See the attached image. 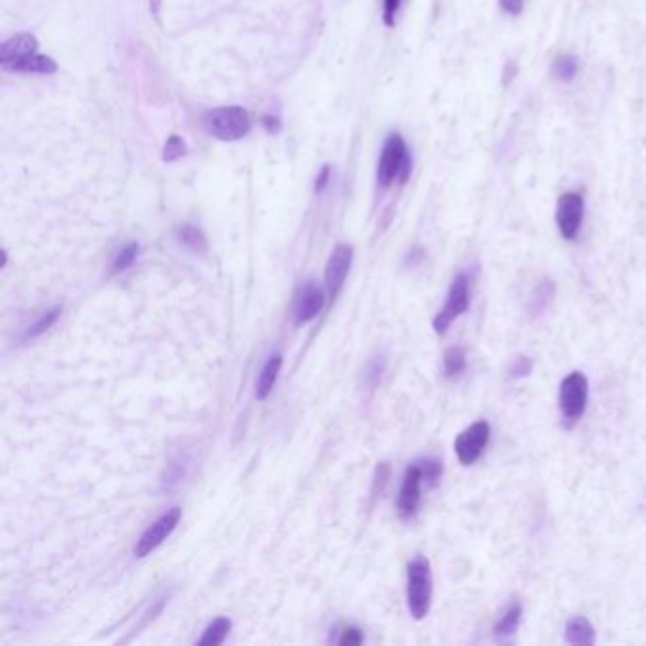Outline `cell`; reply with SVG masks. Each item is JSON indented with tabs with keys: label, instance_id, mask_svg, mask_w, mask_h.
I'll use <instances>...</instances> for the list:
<instances>
[{
	"label": "cell",
	"instance_id": "1",
	"mask_svg": "<svg viewBox=\"0 0 646 646\" xmlns=\"http://www.w3.org/2000/svg\"><path fill=\"white\" fill-rule=\"evenodd\" d=\"M412 175V156L402 135L393 133L387 137L381 150V158L377 165V182L383 188H389L395 180L404 184Z\"/></svg>",
	"mask_w": 646,
	"mask_h": 646
},
{
	"label": "cell",
	"instance_id": "2",
	"mask_svg": "<svg viewBox=\"0 0 646 646\" xmlns=\"http://www.w3.org/2000/svg\"><path fill=\"white\" fill-rule=\"evenodd\" d=\"M203 126L209 135H213L220 141L232 143L249 135L251 116L243 107L213 108L205 114Z\"/></svg>",
	"mask_w": 646,
	"mask_h": 646
},
{
	"label": "cell",
	"instance_id": "3",
	"mask_svg": "<svg viewBox=\"0 0 646 646\" xmlns=\"http://www.w3.org/2000/svg\"><path fill=\"white\" fill-rule=\"evenodd\" d=\"M432 603L431 563L425 556L413 557L408 565V607L415 620H423Z\"/></svg>",
	"mask_w": 646,
	"mask_h": 646
},
{
	"label": "cell",
	"instance_id": "4",
	"mask_svg": "<svg viewBox=\"0 0 646 646\" xmlns=\"http://www.w3.org/2000/svg\"><path fill=\"white\" fill-rule=\"evenodd\" d=\"M588 404V379L580 372H573L561 381L559 410L565 425L571 429L582 419Z\"/></svg>",
	"mask_w": 646,
	"mask_h": 646
},
{
	"label": "cell",
	"instance_id": "5",
	"mask_svg": "<svg viewBox=\"0 0 646 646\" xmlns=\"http://www.w3.org/2000/svg\"><path fill=\"white\" fill-rule=\"evenodd\" d=\"M470 283H472V279H470L468 271L459 273L453 279V283L449 287L448 300L432 321V328L436 334H440V336L446 334L449 326L467 311L470 306Z\"/></svg>",
	"mask_w": 646,
	"mask_h": 646
},
{
	"label": "cell",
	"instance_id": "6",
	"mask_svg": "<svg viewBox=\"0 0 646 646\" xmlns=\"http://www.w3.org/2000/svg\"><path fill=\"white\" fill-rule=\"evenodd\" d=\"M180 516H182V510L179 506H173L167 512H163L162 516L144 531L143 537L137 540V544L133 548L135 557L143 559V557L150 556L156 548H160L163 542L169 539L173 535V531L177 529Z\"/></svg>",
	"mask_w": 646,
	"mask_h": 646
},
{
	"label": "cell",
	"instance_id": "7",
	"mask_svg": "<svg viewBox=\"0 0 646 646\" xmlns=\"http://www.w3.org/2000/svg\"><path fill=\"white\" fill-rule=\"evenodd\" d=\"M489 436H491V429H489L487 421H476L468 427L467 431L461 432L455 438V455H457L459 463L465 467L474 465L482 457L484 449L487 448Z\"/></svg>",
	"mask_w": 646,
	"mask_h": 646
},
{
	"label": "cell",
	"instance_id": "8",
	"mask_svg": "<svg viewBox=\"0 0 646 646\" xmlns=\"http://www.w3.org/2000/svg\"><path fill=\"white\" fill-rule=\"evenodd\" d=\"M584 220V198L576 192H567L557 199L556 224L559 234L567 241H575Z\"/></svg>",
	"mask_w": 646,
	"mask_h": 646
},
{
	"label": "cell",
	"instance_id": "9",
	"mask_svg": "<svg viewBox=\"0 0 646 646\" xmlns=\"http://www.w3.org/2000/svg\"><path fill=\"white\" fill-rule=\"evenodd\" d=\"M353 254L355 252H353L351 245L341 243L328 258L326 271H324V281H326V288H328V294H330L332 300L340 294L341 287H343V283H345V279L349 275L351 264H353Z\"/></svg>",
	"mask_w": 646,
	"mask_h": 646
},
{
	"label": "cell",
	"instance_id": "10",
	"mask_svg": "<svg viewBox=\"0 0 646 646\" xmlns=\"http://www.w3.org/2000/svg\"><path fill=\"white\" fill-rule=\"evenodd\" d=\"M423 472L417 463H413L404 474V482L398 495V514L402 520H410L415 516L419 503H421V485H423Z\"/></svg>",
	"mask_w": 646,
	"mask_h": 646
},
{
	"label": "cell",
	"instance_id": "11",
	"mask_svg": "<svg viewBox=\"0 0 646 646\" xmlns=\"http://www.w3.org/2000/svg\"><path fill=\"white\" fill-rule=\"evenodd\" d=\"M324 292L317 285L307 283L306 287L302 288L298 300H296V307H294V321L296 324H306L313 321L324 307Z\"/></svg>",
	"mask_w": 646,
	"mask_h": 646
},
{
	"label": "cell",
	"instance_id": "12",
	"mask_svg": "<svg viewBox=\"0 0 646 646\" xmlns=\"http://www.w3.org/2000/svg\"><path fill=\"white\" fill-rule=\"evenodd\" d=\"M36 52H38L36 36L31 33H19V35L8 38L0 46V65H2V69H6L8 65H12L21 57H27V55L36 54Z\"/></svg>",
	"mask_w": 646,
	"mask_h": 646
},
{
	"label": "cell",
	"instance_id": "13",
	"mask_svg": "<svg viewBox=\"0 0 646 646\" xmlns=\"http://www.w3.org/2000/svg\"><path fill=\"white\" fill-rule=\"evenodd\" d=\"M4 71L10 72H31V74H54L57 72V63L48 55L31 54L27 57H21L8 65Z\"/></svg>",
	"mask_w": 646,
	"mask_h": 646
},
{
	"label": "cell",
	"instance_id": "14",
	"mask_svg": "<svg viewBox=\"0 0 646 646\" xmlns=\"http://www.w3.org/2000/svg\"><path fill=\"white\" fill-rule=\"evenodd\" d=\"M565 641L569 645L592 646L595 643V629L588 618L575 616L565 626Z\"/></svg>",
	"mask_w": 646,
	"mask_h": 646
},
{
	"label": "cell",
	"instance_id": "15",
	"mask_svg": "<svg viewBox=\"0 0 646 646\" xmlns=\"http://www.w3.org/2000/svg\"><path fill=\"white\" fill-rule=\"evenodd\" d=\"M281 368H283V357L279 353L271 355L268 362L264 364V368H262V372L258 376V381H256V398L258 400H266L271 395Z\"/></svg>",
	"mask_w": 646,
	"mask_h": 646
},
{
	"label": "cell",
	"instance_id": "16",
	"mask_svg": "<svg viewBox=\"0 0 646 646\" xmlns=\"http://www.w3.org/2000/svg\"><path fill=\"white\" fill-rule=\"evenodd\" d=\"M177 239L180 245L186 247L188 251L194 254H205L209 245H207V237L199 230L198 226L192 224H184L177 230Z\"/></svg>",
	"mask_w": 646,
	"mask_h": 646
},
{
	"label": "cell",
	"instance_id": "17",
	"mask_svg": "<svg viewBox=\"0 0 646 646\" xmlns=\"http://www.w3.org/2000/svg\"><path fill=\"white\" fill-rule=\"evenodd\" d=\"M521 614H523V611H521L520 603H514L512 607H508L503 612V616L499 618V622L495 624V629H493L495 637L497 639H508V637H512L518 631V628H520Z\"/></svg>",
	"mask_w": 646,
	"mask_h": 646
},
{
	"label": "cell",
	"instance_id": "18",
	"mask_svg": "<svg viewBox=\"0 0 646 646\" xmlns=\"http://www.w3.org/2000/svg\"><path fill=\"white\" fill-rule=\"evenodd\" d=\"M230 629H232V620H230V618H224V616H220V618H216L215 622H213V624H209V626H207V629L203 631V635H201V639H199L198 645H222V643H224V639L228 637Z\"/></svg>",
	"mask_w": 646,
	"mask_h": 646
},
{
	"label": "cell",
	"instance_id": "19",
	"mask_svg": "<svg viewBox=\"0 0 646 646\" xmlns=\"http://www.w3.org/2000/svg\"><path fill=\"white\" fill-rule=\"evenodd\" d=\"M578 72H580V61L576 55H559L552 63V74L559 82H565V84L573 82Z\"/></svg>",
	"mask_w": 646,
	"mask_h": 646
},
{
	"label": "cell",
	"instance_id": "20",
	"mask_svg": "<svg viewBox=\"0 0 646 646\" xmlns=\"http://www.w3.org/2000/svg\"><path fill=\"white\" fill-rule=\"evenodd\" d=\"M61 311H63V307L61 306L50 307L48 311H44V313L36 319L35 324H33V326H29V330H27L25 338H27V340H35L38 336L46 334V332H48V330L57 323V319H59Z\"/></svg>",
	"mask_w": 646,
	"mask_h": 646
},
{
	"label": "cell",
	"instance_id": "21",
	"mask_svg": "<svg viewBox=\"0 0 646 646\" xmlns=\"http://www.w3.org/2000/svg\"><path fill=\"white\" fill-rule=\"evenodd\" d=\"M139 252H141V247H139V243H127L126 247H122L120 251H118V254L114 256V260H112V266H110V273L112 275H118V273H122V271L129 270L133 264H135V260H137V256H139Z\"/></svg>",
	"mask_w": 646,
	"mask_h": 646
},
{
	"label": "cell",
	"instance_id": "22",
	"mask_svg": "<svg viewBox=\"0 0 646 646\" xmlns=\"http://www.w3.org/2000/svg\"><path fill=\"white\" fill-rule=\"evenodd\" d=\"M467 368V355L461 347H449L444 355V374L448 377H459Z\"/></svg>",
	"mask_w": 646,
	"mask_h": 646
},
{
	"label": "cell",
	"instance_id": "23",
	"mask_svg": "<svg viewBox=\"0 0 646 646\" xmlns=\"http://www.w3.org/2000/svg\"><path fill=\"white\" fill-rule=\"evenodd\" d=\"M417 465L423 472L425 484L434 485L440 480L444 468H442V463L438 459H421V461H417Z\"/></svg>",
	"mask_w": 646,
	"mask_h": 646
},
{
	"label": "cell",
	"instance_id": "24",
	"mask_svg": "<svg viewBox=\"0 0 646 646\" xmlns=\"http://www.w3.org/2000/svg\"><path fill=\"white\" fill-rule=\"evenodd\" d=\"M186 154V144L180 139L179 135H173L167 139L165 148H163V160L165 162H175Z\"/></svg>",
	"mask_w": 646,
	"mask_h": 646
},
{
	"label": "cell",
	"instance_id": "25",
	"mask_svg": "<svg viewBox=\"0 0 646 646\" xmlns=\"http://www.w3.org/2000/svg\"><path fill=\"white\" fill-rule=\"evenodd\" d=\"M552 296H554V285L550 281L540 283L539 288H537V294L533 298V313H540L542 309H546V306L552 300Z\"/></svg>",
	"mask_w": 646,
	"mask_h": 646
},
{
	"label": "cell",
	"instance_id": "26",
	"mask_svg": "<svg viewBox=\"0 0 646 646\" xmlns=\"http://www.w3.org/2000/svg\"><path fill=\"white\" fill-rule=\"evenodd\" d=\"M383 372H385V359H383V357H377L376 360H372V364L368 366L366 376H364V379H366V385H368L370 389H374L377 383L381 381Z\"/></svg>",
	"mask_w": 646,
	"mask_h": 646
},
{
	"label": "cell",
	"instance_id": "27",
	"mask_svg": "<svg viewBox=\"0 0 646 646\" xmlns=\"http://www.w3.org/2000/svg\"><path fill=\"white\" fill-rule=\"evenodd\" d=\"M531 370H533V362H531V359L518 357V359L514 360L512 368H510V377L512 379H520V377L529 376Z\"/></svg>",
	"mask_w": 646,
	"mask_h": 646
},
{
	"label": "cell",
	"instance_id": "28",
	"mask_svg": "<svg viewBox=\"0 0 646 646\" xmlns=\"http://www.w3.org/2000/svg\"><path fill=\"white\" fill-rule=\"evenodd\" d=\"M362 641H364V635H362V631L359 628H347L341 631L338 645L357 646L362 645Z\"/></svg>",
	"mask_w": 646,
	"mask_h": 646
},
{
	"label": "cell",
	"instance_id": "29",
	"mask_svg": "<svg viewBox=\"0 0 646 646\" xmlns=\"http://www.w3.org/2000/svg\"><path fill=\"white\" fill-rule=\"evenodd\" d=\"M402 0H383V19H385V25H395L396 14H398V8H400Z\"/></svg>",
	"mask_w": 646,
	"mask_h": 646
},
{
	"label": "cell",
	"instance_id": "30",
	"mask_svg": "<svg viewBox=\"0 0 646 646\" xmlns=\"http://www.w3.org/2000/svg\"><path fill=\"white\" fill-rule=\"evenodd\" d=\"M501 8L510 16H520L523 10V0H499Z\"/></svg>",
	"mask_w": 646,
	"mask_h": 646
},
{
	"label": "cell",
	"instance_id": "31",
	"mask_svg": "<svg viewBox=\"0 0 646 646\" xmlns=\"http://www.w3.org/2000/svg\"><path fill=\"white\" fill-rule=\"evenodd\" d=\"M330 175H332L330 165H324L323 169H321V173H319V177L315 180V192H317V194L324 192V188H326V186H328V182H330Z\"/></svg>",
	"mask_w": 646,
	"mask_h": 646
},
{
	"label": "cell",
	"instance_id": "32",
	"mask_svg": "<svg viewBox=\"0 0 646 646\" xmlns=\"http://www.w3.org/2000/svg\"><path fill=\"white\" fill-rule=\"evenodd\" d=\"M516 72H518V67H516V65H514L512 61H510V63H508V65L504 67V74H503L504 84H510V82H512V78L516 76Z\"/></svg>",
	"mask_w": 646,
	"mask_h": 646
},
{
	"label": "cell",
	"instance_id": "33",
	"mask_svg": "<svg viewBox=\"0 0 646 646\" xmlns=\"http://www.w3.org/2000/svg\"><path fill=\"white\" fill-rule=\"evenodd\" d=\"M264 126L270 131V133H277L281 129V122L273 116H264Z\"/></svg>",
	"mask_w": 646,
	"mask_h": 646
}]
</instances>
